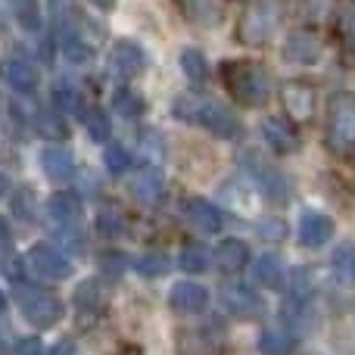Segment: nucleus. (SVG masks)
<instances>
[{
  "instance_id": "1",
  "label": "nucleus",
  "mask_w": 355,
  "mask_h": 355,
  "mask_svg": "<svg viewBox=\"0 0 355 355\" xmlns=\"http://www.w3.org/2000/svg\"><path fill=\"white\" fill-rule=\"evenodd\" d=\"M225 91L246 110H259L271 100V75L256 60H225L218 69Z\"/></svg>"
},
{
  "instance_id": "2",
  "label": "nucleus",
  "mask_w": 355,
  "mask_h": 355,
  "mask_svg": "<svg viewBox=\"0 0 355 355\" xmlns=\"http://www.w3.org/2000/svg\"><path fill=\"white\" fill-rule=\"evenodd\" d=\"M175 116L187 125H200L209 135L221 137V141H237L240 131H243L240 119L225 103H218L212 97H202V94H184V97H178Z\"/></svg>"
},
{
  "instance_id": "3",
  "label": "nucleus",
  "mask_w": 355,
  "mask_h": 355,
  "mask_svg": "<svg viewBox=\"0 0 355 355\" xmlns=\"http://www.w3.org/2000/svg\"><path fill=\"white\" fill-rule=\"evenodd\" d=\"M324 141L334 156H355V94H334L331 97Z\"/></svg>"
},
{
  "instance_id": "4",
  "label": "nucleus",
  "mask_w": 355,
  "mask_h": 355,
  "mask_svg": "<svg viewBox=\"0 0 355 355\" xmlns=\"http://www.w3.org/2000/svg\"><path fill=\"white\" fill-rule=\"evenodd\" d=\"M284 16L281 0H250L237 22V37L246 47H262L268 44V37L277 31Z\"/></svg>"
},
{
  "instance_id": "5",
  "label": "nucleus",
  "mask_w": 355,
  "mask_h": 355,
  "mask_svg": "<svg viewBox=\"0 0 355 355\" xmlns=\"http://www.w3.org/2000/svg\"><path fill=\"white\" fill-rule=\"evenodd\" d=\"M16 302H19V312L25 315V321L35 327H53L56 321L66 315V306H62L60 296H53L50 290H41L35 284H16Z\"/></svg>"
},
{
  "instance_id": "6",
  "label": "nucleus",
  "mask_w": 355,
  "mask_h": 355,
  "mask_svg": "<svg viewBox=\"0 0 355 355\" xmlns=\"http://www.w3.org/2000/svg\"><path fill=\"white\" fill-rule=\"evenodd\" d=\"M240 166L246 168L252 178L259 181V187H262V193L268 196L271 202H287L290 200V181L277 172L275 166H268V162L262 159L259 153H243V159H240Z\"/></svg>"
},
{
  "instance_id": "7",
  "label": "nucleus",
  "mask_w": 355,
  "mask_h": 355,
  "mask_svg": "<svg viewBox=\"0 0 355 355\" xmlns=\"http://www.w3.org/2000/svg\"><path fill=\"white\" fill-rule=\"evenodd\" d=\"M106 69H110L112 78L131 81L147 69V53H144V47L135 41H116L110 50V60H106Z\"/></svg>"
},
{
  "instance_id": "8",
  "label": "nucleus",
  "mask_w": 355,
  "mask_h": 355,
  "mask_svg": "<svg viewBox=\"0 0 355 355\" xmlns=\"http://www.w3.org/2000/svg\"><path fill=\"white\" fill-rule=\"evenodd\" d=\"M44 212H47L50 225L56 227V234H60V237H66L69 231H78L81 200H78V193H72V190H60V193H53L47 200Z\"/></svg>"
},
{
  "instance_id": "9",
  "label": "nucleus",
  "mask_w": 355,
  "mask_h": 355,
  "mask_svg": "<svg viewBox=\"0 0 355 355\" xmlns=\"http://www.w3.org/2000/svg\"><path fill=\"white\" fill-rule=\"evenodd\" d=\"M221 306L234 315V318H243V321H256L265 315V302L256 290L250 287H240V284H227L221 287Z\"/></svg>"
},
{
  "instance_id": "10",
  "label": "nucleus",
  "mask_w": 355,
  "mask_h": 355,
  "mask_svg": "<svg viewBox=\"0 0 355 355\" xmlns=\"http://www.w3.org/2000/svg\"><path fill=\"white\" fill-rule=\"evenodd\" d=\"M28 265L41 277H47V281H66V277L72 275V262H69V259L50 243H35L31 246L28 250Z\"/></svg>"
},
{
  "instance_id": "11",
  "label": "nucleus",
  "mask_w": 355,
  "mask_h": 355,
  "mask_svg": "<svg viewBox=\"0 0 355 355\" xmlns=\"http://www.w3.org/2000/svg\"><path fill=\"white\" fill-rule=\"evenodd\" d=\"M321 37L312 28H296L290 31V37L284 41V60L296 62V66H312L321 60Z\"/></svg>"
},
{
  "instance_id": "12",
  "label": "nucleus",
  "mask_w": 355,
  "mask_h": 355,
  "mask_svg": "<svg viewBox=\"0 0 355 355\" xmlns=\"http://www.w3.org/2000/svg\"><path fill=\"white\" fill-rule=\"evenodd\" d=\"M262 137L275 153L287 156V153H296L302 147V137H300V128H296L290 119L284 116H271L262 122Z\"/></svg>"
},
{
  "instance_id": "13",
  "label": "nucleus",
  "mask_w": 355,
  "mask_h": 355,
  "mask_svg": "<svg viewBox=\"0 0 355 355\" xmlns=\"http://www.w3.org/2000/svg\"><path fill=\"white\" fill-rule=\"evenodd\" d=\"M178 355H221V331L212 324L178 331Z\"/></svg>"
},
{
  "instance_id": "14",
  "label": "nucleus",
  "mask_w": 355,
  "mask_h": 355,
  "mask_svg": "<svg viewBox=\"0 0 355 355\" xmlns=\"http://www.w3.org/2000/svg\"><path fill=\"white\" fill-rule=\"evenodd\" d=\"M0 78H3L12 91L31 94L37 87V81H41V75H37L35 62L25 60V56H6V60L0 62Z\"/></svg>"
},
{
  "instance_id": "15",
  "label": "nucleus",
  "mask_w": 355,
  "mask_h": 355,
  "mask_svg": "<svg viewBox=\"0 0 355 355\" xmlns=\"http://www.w3.org/2000/svg\"><path fill=\"white\" fill-rule=\"evenodd\" d=\"M334 237V218L318 209H306L300 215V243L309 250H318Z\"/></svg>"
},
{
  "instance_id": "16",
  "label": "nucleus",
  "mask_w": 355,
  "mask_h": 355,
  "mask_svg": "<svg viewBox=\"0 0 355 355\" xmlns=\"http://www.w3.org/2000/svg\"><path fill=\"white\" fill-rule=\"evenodd\" d=\"M184 218L202 234H218L221 225H225V215H221L218 206H212L209 200H200V196H187L184 200Z\"/></svg>"
},
{
  "instance_id": "17",
  "label": "nucleus",
  "mask_w": 355,
  "mask_h": 355,
  "mask_svg": "<svg viewBox=\"0 0 355 355\" xmlns=\"http://www.w3.org/2000/svg\"><path fill=\"white\" fill-rule=\"evenodd\" d=\"M168 306H172L178 315H200L202 309L209 306V290L202 287V284L181 281V284H175L172 293H168Z\"/></svg>"
},
{
  "instance_id": "18",
  "label": "nucleus",
  "mask_w": 355,
  "mask_h": 355,
  "mask_svg": "<svg viewBox=\"0 0 355 355\" xmlns=\"http://www.w3.org/2000/svg\"><path fill=\"white\" fill-rule=\"evenodd\" d=\"M284 97V106H287V112L293 119H312L315 116V91L309 85H302V81H287L281 91Z\"/></svg>"
},
{
  "instance_id": "19",
  "label": "nucleus",
  "mask_w": 355,
  "mask_h": 355,
  "mask_svg": "<svg viewBox=\"0 0 355 355\" xmlns=\"http://www.w3.org/2000/svg\"><path fill=\"white\" fill-rule=\"evenodd\" d=\"M250 262V246L243 240H221L215 250V265L221 275H240Z\"/></svg>"
},
{
  "instance_id": "20",
  "label": "nucleus",
  "mask_w": 355,
  "mask_h": 355,
  "mask_svg": "<svg viewBox=\"0 0 355 355\" xmlns=\"http://www.w3.org/2000/svg\"><path fill=\"white\" fill-rule=\"evenodd\" d=\"M41 172L47 175L50 181H56V184L69 181L72 172H75L72 153H69L66 147H44L41 150Z\"/></svg>"
},
{
  "instance_id": "21",
  "label": "nucleus",
  "mask_w": 355,
  "mask_h": 355,
  "mask_svg": "<svg viewBox=\"0 0 355 355\" xmlns=\"http://www.w3.org/2000/svg\"><path fill=\"white\" fill-rule=\"evenodd\" d=\"M252 271H256V281L268 290H281L284 277H287V265H284V259L277 256V252H265V256H259L256 265H252Z\"/></svg>"
},
{
  "instance_id": "22",
  "label": "nucleus",
  "mask_w": 355,
  "mask_h": 355,
  "mask_svg": "<svg viewBox=\"0 0 355 355\" xmlns=\"http://www.w3.org/2000/svg\"><path fill=\"white\" fill-rule=\"evenodd\" d=\"M131 190H135L137 202H144V206H156V202L162 200V193H166V181H162V175L156 172V168H144V172L135 178Z\"/></svg>"
},
{
  "instance_id": "23",
  "label": "nucleus",
  "mask_w": 355,
  "mask_h": 355,
  "mask_svg": "<svg viewBox=\"0 0 355 355\" xmlns=\"http://www.w3.org/2000/svg\"><path fill=\"white\" fill-rule=\"evenodd\" d=\"M75 309L85 318H100V312L106 309V296L100 290V284H94V281L78 284V290H75Z\"/></svg>"
},
{
  "instance_id": "24",
  "label": "nucleus",
  "mask_w": 355,
  "mask_h": 355,
  "mask_svg": "<svg viewBox=\"0 0 355 355\" xmlns=\"http://www.w3.org/2000/svg\"><path fill=\"white\" fill-rule=\"evenodd\" d=\"M331 271L340 284L355 287V243H340L331 256Z\"/></svg>"
},
{
  "instance_id": "25",
  "label": "nucleus",
  "mask_w": 355,
  "mask_h": 355,
  "mask_svg": "<svg viewBox=\"0 0 355 355\" xmlns=\"http://www.w3.org/2000/svg\"><path fill=\"white\" fill-rule=\"evenodd\" d=\"M337 35L346 53L355 56V0H340L337 3Z\"/></svg>"
},
{
  "instance_id": "26",
  "label": "nucleus",
  "mask_w": 355,
  "mask_h": 355,
  "mask_svg": "<svg viewBox=\"0 0 355 355\" xmlns=\"http://www.w3.org/2000/svg\"><path fill=\"white\" fill-rule=\"evenodd\" d=\"M178 6H181V12L193 25H215L221 19L218 6L212 0H178Z\"/></svg>"
},
{
  "instance_id": "27",
  "label": "nucleus",
  "mask_w": 355,
  "mask_h": 355,
  "mask_svg": "<svg viewBox=\"0 0 355 355\" xmlns=\"http://www.w3.org/2000/svg\"><path fill=\"white\" fill-rule=\"evenodd\" d=\"M10 10L25 31L41 28V3H37V0H10Z\"/></svg>"
},
{
  "instance_id": "28",
  "label": "nucleus",
  "mask_w": 355,
  "mask_h": 355,
  "mask_svg": "<svg viewBox=\"0 0 355 355\" xmlns=\"http://www.w3.org/2000/svg\"><path fill=\"white\" fill-rule=\"evenodd\" d=\"M62 53H66L69 62H87L94 50H91V44L81 37V31L66 28V31H62Z\"/></svg>"
},
{
  "instance_id": "29",
  "label": "nucleus",
  "mask_w": 355,
  "mask_h": 355,
  "mask_svg": "<svg viewBox=\"0 0 355 355\" xmlns=\"http://www.w3.org/2000/svg\"><path fill=\"white\" fill-rule=\"evenodd\" d=\"M112 106H116V112L122 119H128V122H135V119L144 116V110H147V103H144L135 91H128V87H119L116 97H112Z\"/></svg>"
},
{
  "instance_id": "30",
  "label": "nucleus",
  "mask_w": 355,
  "mask_h": 355,
  "mask_svg": "<svg viewBox=\"0 0 355 355\" xmlns=\"http://www.w3.org/2000/svg\"><path fill=\"white\" fill-rule=\"evenodd\" d=\"M37 128H41V135L50 137V141H66L69 137V122L60 110L41 112V116H37Z\"/></svg>"
},
{
  "instance_id": "31",
  "label": "nucleus",
  "mask_w": 355,
  "mask_h": 355,
  "mask_svg": "<svg viewBox=\"0 0 355 355\" xmlns=\"http://www.w3.org/2000/svg\"><path fill=\"white\" fill-rule=\"evenodd\" d=\"M181 72L187 75L190 81H206V75H209V66H206V56L200 53V50H193V47H184L181 50Z\"/></svg>"
},
{
  "instance_id": "32",
  "label": "nucleus",
  "mask_w": 355,
  "mask_h": 355,
  "mask_svg": "<svg viewBox=\"0 0 355 355\" xmlns=\"http://www.w3.org/2000/svg\"><path fill=\"white\" fill-rule=\"evenodd\" d=\"M259 349H262V355H287L290 349H293V334L265 331L262 340H259Z\"/></svg>"
},
{
  "instance_id": "33",
  "label": "nucleus",
  "mask_w": 355,
  "mask_h": 355,
  "mask_svg": "<svg viewBox=\"0 0 355 355\" xmlns=\"http://www.w3.org/2000/svg\"><path fill=\"white\" fill-rule=\"evenodd\" d=\"M85 125H87V135H91V141H97V144L110 141L112 125H110V116H106L103 110H87L85 112Z\"/></svg>"
},
{
  "instance_id": "34",
  "label": "nucleus",
  "mask_w": 355,
  "mask_h": 355,
  "mask_svg": "<svg viewBox=\"0 0 355 355\" xmlns=\"http://www.w3.org/2000/svg\"><path fill=\"white\" fill-rule=\"evenodd\" d=\"M53 103L60 112H81V94L69 81H56L53 87Z\"/></svg>"
},
{
  "instance_id": "35",
  "label": "nucleus",
  "mask_w": 355,
  "mask_h": 355,
  "mask_svg": "<svg viewBox=\"0 0 355 355\" xmlns=\"http://www.w3.org/2000/svg\"><path fill=\"white\" fill-rule=\"evenodd\" d=\"M103 162H106V172L110 175H125L131 168V153L128 147H122V144H110L103 153Z\"/></svg>"
},
{
  "instance_id": "36",
  "label": "nucleus",
  "mask_w": 355,
  "mask_h": 355,
  "mask_svg": "<svg viewBox=\"0 0 355 355\" xmlns=\"http://www.w3.org/2000/svg\"><path fill=\"white\" fill-rule=\"evenodd\" d=\"M178 265H181L184 271H190V275H200V271L209 268V256L202 246H184L181 256H178Z\"/></svg>"
},
{
  "instance_id": "37",
  "label": "nucleus",
  "mask_w": 355,
  "mask_h": 355,
  "mask_svg": "<svg viewBox=\"0 0 355 355\" xmlns=\"http://www.w3.org/2000/svg\"><path fill=\"white\" fill-rule=\"evenodd\" d=\"M137 271L147 277H159L168 271V256H162V252H144L141 259H137Z\"/></svg>"
},
{
  "instance_id": "38",
  "label": "nucleus",
  "mask_w": 355,
  "mask_h": 355,
  "mask_svg": "<svg viewBox=\"0 0 355 355\" xmlns=\"http://www.w3.org/2000/svg\"><path fill=\"white\" fill-rule=\"evenodd\" d=\"M97 227H100V234H106V237H119V234H125V218L119 212H103L97 218Z\"/></svg>"
},
{
  "instance_id": "39",
  "label": "nucleus",
  "mask_w": 355,
  "mask_h": 355,
  "mask_svg": "<svg viewBox=\"0 0 355 355\" xmlns=\"http://www.w3.org/2000/svg\"><path fill=\"white\" fill-rule=\"evenodd\" d=\"M100 265H103V271L106 275H122L125 271V265H128V259L122 256V252H100Z\"/></svg>"
},
{
  "instance_id": "40",
  "label": "nucleus",
  "mask_w": 355,
  "mask_h": 355,
  "mask_svg": "<svg viewBox=\"0 0 355 355\" xmlns=\"http://www.w3.org/2000/svg\"><path fill=\"white\" fill-rule=\"evenodd\" d=\"M12 209H16V212L22 215L25 221L31 218V187H19V193H16V202H12Z\"/></svg>"
},
{
  "instance_id": "41",
  "label": "nucleus",
  "mask_w": 355,
  "mask_h": 355,
  "mask_svg": "<svg viewBox=\"0 0 355 355\" xmlns=\"http://www.w3.org/2000/svg\"><path fill=\"white\" fill-rule=\"evenodd\" d=\"M3 275L10 277V281H22V275H25V262L19 256H10V259H3Z\"/></svg>"
},
{
  "instance_id": "42",
  "label": "nucleus",
  "mask_w": 355,
  "mask_h": 355,
  "mask_svg": "<svg viewBox=\"0 0 355 355\" xmlns=\"http://www.w3.org/2000/svg\"><path fill=\"white\" fill-rule=\"evenodd\" d=\"M16 355H44V346L37 337H22L16 343Z\"/></svg>"
},
{
  "instance_id": "43",
  "label": "nucleus",
  "mask_w": 355,
  "mask_h": 355,
  "mask_svg": "<svg viewBox=\"0 0 355 355\" xmlns=\"http://www.w3.org/2000/svg\"><path fill=\"white\" fill-rule=\"evenodd\" d=\"M10 240H12V231H10V221L0 215V250H6L10 246Z\"/></svg>"
},
{
  "instance_id": "44",
  "label": "nucleus",
  "mask_w": 355,
  "mask_h": 355,
  "mask_svg": "<svg viewBox=\"0 0 355 355\" xmlns=\"http://www.w3.org/2000/svg\"><path fill=\"white\" fill-rule=\"evenodd\" d=\"M47 355H78L75 352V343H69V340H62V343H56L53 349H50Z\"/></svg>"
},
{
  "instance_id": "45",
  "label": "nucleus",
  "mask_w": 355,
  "mask_h": 355,
  "mask_svg": "<svg viewBox=\"0 0 355 355\" xmlns=\"http://www.w3.org/2000/svg\"><path fill=\"white\" fill-rule=\"evenodd\" d=\"M87 3H94V6H97V10L110 12V10H112V6H116V3H119V0H87Z\"/></svg>"
},
{
  "instance_id": "46",
  "label": "nucleus",
  "mask_w": 355,
  "mask_h": 355,
  "mask_svg": "<svg viewBox=\"0 0 355 355\" xmlns=\"http://www.w3.org/2000/svg\"><path fill=\"white\" fill-rule=\"evenodd\" d=\"M6 190H10V181H6V175H3V172H0V196H3V193H6Z\"/></svg>"
},
{
  "instance_id": "47",
  "label": "nucleus",
  "mask_w": 355,
  "mask_h": 355,
  "mask_svg": "<svg viewBox=\"0 0 355 355\" xmlns=\"http://www.w3.org/2000/svg\"><path fill=\"white\" fill-rule=\"evenodd\" d=\"M3 309H6V296H3V290H0V315H3Z\"/></svg>"
}]
</instances>
